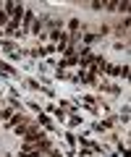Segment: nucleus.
<instances>
[{
	"label": "nucleus",
	"instance_id": "1",
	"mask_svg": "<svg viewBox=\"0 0 131 157\" xmlns=\"http://www.w3.org/2000/svg\"><path fill=\"white\" fill-rule=\"evenodd\" d=\"M32 21H34V13H26V16H24V26H29Z\"/></svg>",
	"mask_w": 131,
	"mask_h": 157
},
{
	"label": "nucleus",
	"instance_id": "2",
	"mask_svg": "<svg viewBox=\"0 0 131 157\" xmlns=\"http://www.w3.org/2000/svg\"><path fill=\"white\" fill-rule=\"evenodd\" d=\"M6 21H8V16H6L3 11H0V24H6Z\"/></svg>",
	"mask_w": 131,
	"mask_h": 157
}]
</instances>
